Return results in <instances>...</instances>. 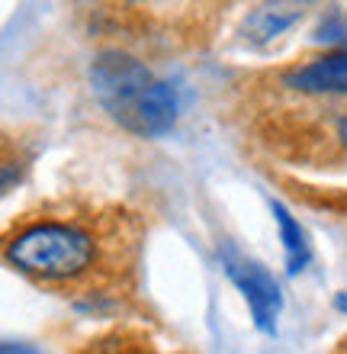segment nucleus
I'll return each mask as SVG.
<instances>
[{
	"label": "nucleus",
	"mask_w": 347,
	"mask_h": 354,
	"mask_svg": "<svg viewBox=\"0 0 347 354\" xmlns=\"http://www.w3.org/2000/svg\"><path fill=\"white\" fill-rule=\"evenodd\" d=\"M3 258L23 277L46 287L87 283L106 264V242L81 219H32L7 235Z\"/></svg>",
	"instance_id": "obj_1"
},
{
	"label": "nucleus",
	"mask_w": 347,
	"mask_h": 354,
	"mask_svg": "<svg viewBox=\"0 0 347 354\" xmlns=\"http://www.w3.org/2000/svg\"><path fill=\"white\" fill-rule=\"evenodd\" d=\"M97 103L132 136L155 139L177 120V91L126 52H103L90 65Z\"/></svg>",
	"instance_id": "obj_2"
},
{
	"label": "nucleus",
	"mask_w": 347,
	"mask_h": 354,
	"mask_svg": "<svg viewBox=\"0 0 347 354\" xmlns=\"http://www.w3.org/2000/svg\"><path fill=\"white\" fill-rule=\"evenodd\" d=\"M222 268H226V274L232 277L235 287L241 290L244 303H248V309L254 316V326L261 332H273L283 306L280 283L273 280V274L264 264L251 261V258H244V254L232 252V248L222 252Z\"/></svg>",
	"instance_id": "obj_3"
},
{
	"label": "nucleus",
	"mask_w": 347,
	"mask_h": 354,
	"mask_svg": "<svg viewBox=\"0 0 347 354\" xmlns=\"http://www.w3.org/2000/svg\"><path fill=\"white\" fill-rule=\"evenodd\" d=\"M280 84L306 97H347V52H325L286 68Z\"/></svg>",
	"instance_id": "obj_4"
},
{
	"label": "nucleus",
	"mask_w": 347,
	"mask_h": 354,
	"mask_svg": "<svg viewBox=\"0 0 347 354\" xmlns=\"http://www.w3.org/2000/svg\"><path fill=\"white\" fill-rule=\"evenodd\" d=\"M312 10V0H261L244 19V39L251 46H270L286 36Z\"/></svg>",
	"instance_id": "obj_5"
},
{
	"label": "nucleus",
	"mask_w": 347,
	"mask_h": 354,
	"mask_svg": "<svg viewBox=\"0 0 347 354\" xmlns=\"http://www.w3.org/2000/svg\"><path fill=\"white\" fill-rule=\"evenodd\" d=\"M270 209H273L277 225H280L283 252H286V270H290V274H299V270L306 268V261H309V254H312L309 242H306V232H302V225L293 219V213L280 203V200H273Z\"/></svg>",
	"instance_id": "obj_6"
},
{
	"label": "nucleus",
	"mask_w": 347,
	"mask_h": 354,
	"mask_svg": "<svg viewBox=\"0 0 347 354\" xmlns=\"http://www.w3.org/2000/svg\"><path fill=\"white\" fill-rule=\"evenodd\" d=\"M335 142L347 151V110H341L338 116H335Z\"/></svg>",
	"instance_id": "obj_7"
}]
</instances>
